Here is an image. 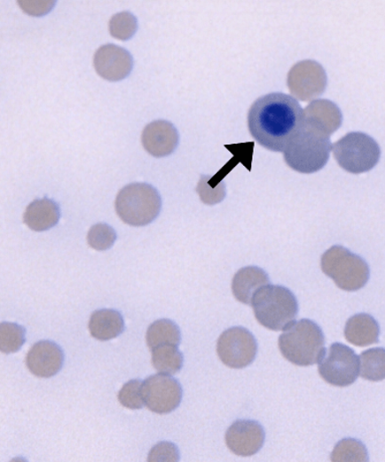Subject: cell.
I'll return each mask as SVG.
<instances>
[{
    "label": "cell",
    "mask_w": 385,
    "mask_h": 462,
    "mask_svg": "<svg viewBox=\"0 0 385 462\" xmlns=\"http://www.w3.org/2000/svg\"><path fill=\"white\" fill-rule=\"evenodd\" d=\"M360 375L365 380L379 382L385 379V349L374 348L361 353Z\"/></svg>",
    "instance_id": "cell-23"
},
{
    "label": "cell",
    "mask_w": 385,
    "mask_h": 462,
    "mask_svg": "<svg viewBox=\"0 0 385 462\" xmlns=\"http://www.w3.org/2000/svg\"><path fill=\"white\" fill-rule=\"evenodd\" d=\"M265 438V430L259 422L241 419L226 431L225 443L232 453L247 458L260 451Z\"/></svg>",
    "instance_id": "cell-12"
},
{
    "label": "cell",
    "mask_w": 385,
    "mask_h": 462,
    "mask_svg": "<svg viewBox=\"0 0 385 462\" xmlns=\"http://www.w3.org/2000/svg\"><path fill=\"white\" fill-rule=\"evenodd\" d=\"M319 374L327 383L346 388L358 380L360 373L358 356L349 346L332 345L319 360Z\"/></svg>",
    "instance_id": "cell-8"
},
{
    "label": "cell",
    "mask_w": 385,
    "mask_h": 462,
    "mask_svg": "<svg viewBox=\"0 0 385 462\" xmlns=\"http://www.w3.org/2000/svg\"><path fill=\"white\" fill-rule=\"evenodd\" d=\"M304 118L326 129L330 135L342 127L343 120L338 106L326 98L309 104L304 110Z\"/></svg>",
    "instance_id": "cell-20"
},
{
    "label": "cell",
    "mask_w": 385,
    "mask_h": 462,
    "mask_svg": "<svg viewBox=\"0 0 385 462\" xmlns=\"http://www.w3.org/2000/svg\"><path fill=\"white\" fill-rule=\"evenodd\" d=\"M304 110L295 98L271 93L258 98L248 111V127L256 143L273 153H284L303 122Z\"/></svg>",
    "instance_id": "cell-1"
},
{
    "label": "cell",
    "mask_w": 385,
    "mask_h": 462,
    "mask_svg": "<svg viewBox=\"0 0 385 462\" xmlns=\"http://www.w3.org/2000/svg\"><path fill=\"white\" fill-rule=\"evenodd\" d=\"M20 9L32 17L40 18L54 9L56 2H29V0H20L18 3Z\"/></svg>",
    "instance_id": "cell-31"
},
{
    "label": "cell",
    "mask_w": 385,
    "mask_h": 462,
    "mask_svg": "<svg viewBox=\"0 0 385 462\" xmlns=\"http://www.w3.org/2000/svg\"><path fill=\"white\" fill-rule=\"evenodd\" d=\"M138 29V21L130 12H119L109 22V33L114 39L126 42L132 39Z\"/></svg>",
    "instance_id": "cell-26"
},
{
    "label": "cell",
    "mask_w": 385,
    "mask_h": 462,
    "mask_svg": "<svg viewBox=\"0 0 385 462\" xmlns=\"http://www.w3.org/2000/svg\"><path fill=\"white\" fill-rule=\"evenodd\" d=\"M380 333L379 323L368 314L354 315L347 321L344 329L346 340L358 347L379 343Z\"/></svg>",
    "instance_id": "cell-18"
},
{
    "label": "cell",
    "mask_w": 385,
    "mask_h": 462,
    "mask_svg": "<svg viewBox=\"0 0 385 462\" xmlns=\"http://www.w3.org/2000/svg\"><path fill=\"white\" fill-rule=\"evenodd\" d=\"M26 343V329L14 323L0 325V350L4 354L18 352Z\"/></svg>",
    "instance_id": "cell-25"
},
{
    "label": "cell",
    "mask_w": 385,
    "mask_h": 462,
    "mask_svg": "<svg viewBox=\"0 0 385 462\" xmlns=\"http://www.w3.org/2000/svg\"><path fill=\"white\" fill-rule=\"evenodd\" d=\"M125 330L123 316L118 310L103 309L90 316L89 331L93 338L99 341L115 339Z\"/></svg>",
    "instance_id": "cell-19"
},
{
    "label": "cell",
    "mask_w": 385,
    "mask_h": 462,
    "mask_svg": "<svg viewBox=\"0 0 385 462\" xmlns=\"http://www.w3.org/2000/svg\"><path fill=\"white\" fill-rule=\"evenodd\" d=\"M142 393L146 407L157 414L175 411L183 400V388L176 378L168 374L147 378L143 382Z\"/></svg>",
    "instance_id": "cell-11"
},
{
    "label": "cell",
    "mask_w": 385,
    "mask_h": 462,
    "mask_svg": "<svg viewBox=\"0 0 385 462\" xmlns=\"http://www.w3.org/2000/svg\"><path fill=\"white\" fill-rule=\"evenodd\" d=\"M116 239V231L106 223L93 225L90 227L87 236L88 245L99 252L110 249L115 244Z\"/></svg>",
    "instance_id": "cell-27"
},
{
    "label": "cell",
    "mask_w": 385,
    "mask_h": 462,
    "mask_svg": "<svg viewBox=\"0 0 385 462\" xmlns=\"http://www.w3.org/2000/svg\"><path fill=\"white\" fill-rule=\"evenodd\" d=\"M146 342L150 350L162 345L179 346L181 333L178 325L168 319L157 320L149 325Z\"/></svg>",
    "instance_id": "cell-21"
},
{
    "label": "cell",
    "mask_w": 385,
    "mask_h": 462,
    "mask_svg": "<svg viewBox=\"0 0 385 462\" xmlns=\"http://www.w3.org/2000/svg\"><path fill=\"white\" fill-rule=\"evenodd\" d=\"M26 362L30 373L40 378H51L62 369L64 352L51 341H40L30 348Z\"/></svg>",
    "instance_id": "cell-14"
},
{
    "label": "cell",
    "mask_w": 385,
    "mask_h": 462,
    "mask_svg": "<svg viewBox=\"0 0 385 462\" xmlns=\"http://www.w3.org/2000/svg\"><path fill=\"white\" fill-rule=\"evenodd\" d=\"M162 200L157 189L147 184H131L121 189L115 208L118 216L131 226H145L160 215Z\"/></svg>",
    "instance_id": "cell-5"
},
{
    "label": "cell",
    "mask_w": 385,
    "mask_h": 462,
    "mask_svg": "<svg viewBox=\"0 0 385 462\" xmlns=\"http://www.w3.org/2000/svg\"><path fill=\"white\" fill-rule=\"evenodd\" d=\"M134 60L130 51L116 44L102 45L94 55V67L98 74L109 82L126 79L133 70Z\"/></svg>",
    "instance_id": "cell-13"
},
{
    "label": "cell",
    "mask_w": 385,
    "mask_h": 462,
    "mask_svg": "<svg viewBox=\"0 0 385 462\" xmlns=\"http://www.w3.org/2000/svg\"><path fill=\"white\" fill-rule=\"evenodd\" d=\"M141 142L150 155L161 158L175 153L178 146L179 135L176 126L169 121L158 120L145 128Z\"/></svg>",
    "instance_id": "cell-15"
},
{
    "label": "cell",
    "mask_w": 385,
    "mask_h": 462,
    "mask_svg": "<svg viewBox=\"0 0 385 462\" xmlns=\"http://www.w3.org/2000/svg\"><path fill=\"white\" fill-rule=\"evenodd\" d=\"M142 386L143 381L138 380V379L124 384L118 393L119 403L126 408L132 409V411L142 409L145 405Z\"/></svg>",
    "instance_id": "cell-28"
},
{
    "label": "cell",
    "mask_w": 385,
    "mask_h": 462,
    "mask_svg": "<svg viewBox=\"0 0 385 462\" xmlns=\"http://www.w3.org/2000/svg\"><path fill=\"white\" fill-rule=\"evenodd\" d=\"M60 218L59 206L54 200L44 197L35 200L27 208L24 215V223L29 230L45 231L55 227Z\"/></svg>",
    "instance_id": "cell-17"
},
{
    "label": "cell",
    "mask_w": 385,
    "mask_h": 462,
    "mask_svg": "<svg viewBox=\"0 0 385 462\" xmlns=\"http://www.w3.org/2000/svg\"><path fill=\"white\" fill-rule=\"evenodd\" d=\"M336 162L352 174L371 171L381 159V147L371 136L351 132L332 146Z\"/></svg>",
    "instance_id": "cell-7"
},
{
    "label": "cell",
    "mask_w": 385,
    "mask_h": 462,
    "mask_svg": "<svg viewBox=\"0 0 385 462\" xmlns=\"http://www.w3.org/2000/svg\"><path fill=\"white\" fill-rule=\"evenodd\" d=\"M270 285L267 272L258 267L240 269L232 278V290L235 298L245 305H252L256 292Z\"/></svg>",
    "instance_id": "cell-16"
},
{
    "label": "cell",
    "mask_w": 385,
    "mask_h": 462,
    "mask_svg": "<svg viewBox=\"0 0 385 462\" xmlns=\"http://www.w3.org/2000/svg\"><path fill=\"white\" fill-rule=\"evenodd\" d=\"M208 176H202L200 180L198 188H196V192L200 194V200L206 204H216L221 202L225 196L224 185L221 184L215 189H211L208 185Z\"/></svg>",
    "instance_id": "cell-30"
},
{
    "label": "cell",
    "mask_w": 385,
    "mask_h": 462,
    "mask_svg": "<svg viewBox=\"0 0 385 462\" xmlns=\"http://www.w3.org/2000/svg\"><path fill=\"white\" fill-rule=\"evenodd\" d=\"M321 269L346 292H357L364 287L371 276L366 262L350 249L334 246L322 255Z\"/></svg>",
    "instance_id": "cell-6"
},
{
    "label": "cell",
    "mask_w": 385,
    "mask_h": 462,
    "mask_svg": "<svg viewBox=\"0 0 385 462\" xmlns=\"http://www.w3.org/2000/svg\"><path fill=\"white\" fill-rule=\"evenodd\" d=\"M331 460L338 462L368 461V453L364 443L357 439L347 438L337 443L331 453Z\"/></svg>",
    "instance_id": "cell-24"
},
{
    "label": "cell",
    "mask_w": 385,
    "mask_h": 462,
    "mask_svg": "<svg viewBox=\"0 0 385 462\" xmlns=\"http://www.w3.org/2000/svg\"><path fill=\"white\" fill-rule=\"evenodd\" d=\"M287 85L290 93L298 100L312 101L326 92L327 74L324 67L315 60H302L293 66Z\"/></svg>",
    "instance_id": "cell-10"
},
{
    "label": "cell",
    "mask_w": 385,
    "mask_h": 462,
    "mask_svg": "<svg viewBox=\"0 0 385 462\" xmlns=\"http://www.w3.org/2000/svg\"><path fill=\"white\" fill-rule=\"evenodd\" d=\"M256 321L271 331H285L295 322L298 301L282 286L268 285L255 293L252 305Z\"/></svg>",
    "instance_id": "cell-4"
},
{
    "label": "cell",
    "mask_w": 385,
    "mask_h": 462,
    "mask_svg": "<svg viewBox=\"0 0 385 462\" xmlns=\"http://www.w3.org/2000/svg\"><path fill=\"white\" fill-rule=\"evenodd\" d=\"M330 134L318 124L303 118V122L284 150V159L290 168L312 174L326 168L332 144Z\"/></svg>",
    "instance_id": "cell-2"
},
{
    "label": "cell",
    "mask_w": 385,
    "mask_h": 462,
    "mask_svg": "<svg viewBox=\"0 0 385 462\" xmlns=\"http://www.w3.org/2000/svg\"><path fill=\"white\" fill-rule=\"evenodd\" d=\"M180 459L179 450L175 443L162 442L157 443L153 450H150L148 461H165L176 462Z\"/></svg>",
    "instance_id": "cell-29"
},
{
    "label": "cell",
    "mask_w": 385,
    "mask_h": 462,
    "mask_svg": "<svg viewBox=\"0 0 385 462\" xmlns=\"http://www.w3.org/2000/svg\"><path fill=\"white\" fill-rule=\"evenodd\" d=\"M216 352L225 366L243 369L254 362L258 344L252 333L245 328H230L217 341Z\"/></svg>",
    "instance_id": "cell-9"
},
{
    "label": "cell",
    "mask_w": 385,
    "mask_h": 462,
    "mask_svg": "<svg viewBox=\"0 0 385 462\" xmlns=\"http://www.w3.org/2000/svg\"><path fill=\"white\" fill-rule=\"evenodd\" d=\"M153 365L161 374L175 375L184 366V355L176 345H162L151 350Z\"/></svg>",
    "instance_id": "cell-22"
},
{
    "label": "cell",
    "mask_w": 385,
    "mask_h": 462,
    "mask_svg": "<svg viewBox=\"0 0 385 462\" xmlns=\"http://www.w3.org/2000/svg\"><path fill=\"white\" fill-rule=\"evenodd\" d=\"M279 349L284 357L297 366H311L326 353L323 331L311 320L294 322L279 337Z\"/></svg>",
    "instance_id": "cell-3"
}]
</instances>
